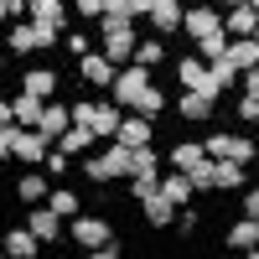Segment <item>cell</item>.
<instances>
[{"label": "cell", "mask_w": 259, "mask_h": 259, "mask_svg": "<svg viewBox=\"0 0 259 259\" xmlns=\"http://www.w3.org/2000/svg\"><path fill=\"white\" fill-rule=\"evenodd\" d=\"M73 16H83V21H99V16H104V0H73Z\"/></svg>", "instance_id": "40"}, {"label": "cell", "mask_w": 259, "mask_h": 259, "mask_svg": "<svg viewBox=\"0 0 259 259\" xmlns=\"http://www.w3.org/2000/svg\"><path fill=\"white\" fill-rule=\"evenodd\" d=\"M0 244H6L11 259H36V254H41V239H36L26 223H21V228H6V233H0Z\"/></svg>", "instance_id": "14"}, {"label": "cell", "mask_w": 259, "mask_h": 259, "mask_svg": "<svg viewBox=\"0 0 259 259\" xmlns=\"http://www.w3.org/2000/svg\"><path fill=\"white\" fill-rule=\"evenodd\" d=\"M171 68H177V83H182V89H197V94L223 99V89L212 83V73H207V62H202V57H177Z\"/></svg>", "instance_id": "4"}, {"label": "cell", "mask_w": 259, "mask_h": 259, "mask_svg": "<svg viewBox=\"0 0 259 259\" xmlns=\"http://www.w3.org/2000/svg\"><path fill=\"white\" fill-rule=\"evenodd\" d=\"M223 244H228L233 254H254V244H259V218H239V223L223 233Z\"/></svg>", "instance_id": "18"}, {"label": "cell", "mask_w": 259, "mask_h": 259, "mask_svg": "<svg viewBox=\"0 0 259 259\" xmlns=\"http://www.w3.org/2000/svg\"><path fill=\"white\" fill-rule=\"evenodd\" d=\"M104 21H135L130 0H104Z\"/></svg>", "instance_id": "38"}, {"label": "cell", "mask_w": 259, "mask_h": 259, "mask_svg": "<svg viewBox=\"0 0 259 259\" xmlns=\"http://www.w3.org/2000/svg\"><path fill=\"white\" fill-rule=\"evenodd\" d=\"M119 145H150L156 140V119L150 114H135V109H124V119H119V135H114Z\"/></svg>", "instance_id": "9"}, {"label": "cell", "mask_w": 259, "mask_h": 259, "mask_svg": "<svg viewBox=\"0 0 259 259\" xmlns=\"http://www.w3.org/2000/svg\"><path fill=\"white\" fill-rule=\"evenodd\" d=\"M73 124H89V130H94V104H89V99L73 104Z\"/></svg>", "instance_id": "42"}, {"label": "cell", "mask_w": 259, "mask_h": 259, "mask_svg": "<svg viewBox=\"0 0 259 259\" xmlns=\"http://www.w3.org/2000/svg\"><path fill=\"white\" fill-rule=\"evenodd\" d=\"M145 89H150V68H140V62H124V68L114 73V83H109V99L130 109V104H135Z\"/></svg>", "instance_id": "3"}, {"label": "cell", "mask_w": 259, "mask_h": 259, "mask_svg": "<svg viewBox=\"0 0 259 259\" xmlns=\"http://www.w3.org/2000/svg\"><path fill=\"white\" fill-rule=\"evenodd\" d=\"M68 233H73V244H83V249H99L104 239H114V228H109V218H94V212H78Z\"/></svg>", "instance_id": "7"}, {"label": "cell", "mask_w": 259, "mask_h": 259, "mask_svg": "<svg viewBox=\"0 0 259 259\" xmlns=\"http://www.w3.org/2000/svg\"><path fill=\"white\" fill-rule=\"evenodd\" d=\"M16 130H21V124H6V130H0V161L16 156Z\"/></svg>", "instance_id": "41"}, {"label": "cell", "mask_w": 259, "mask_h": 259, "mask_svg": "<svg viewBox=\"0 0 259 259\" xmlns=\"http://www.w3.org/2000/svg\"><path fill=\"white\" fill-rule=\"evenodd\" d=\"M83 166V177H89L94 187H109V182H119V177H130V145H109V150H99V156H94V150H89V161H78Z\"/></svg>", "instance_id": "1"}, {"label": "cell", "mask_w": 259, "mask_h": 259, "mask_svg": "<svg viewBox=\"0 0 259 259\" xmlns=\"http://www.w3.org/2000/svg\"><path fill=\"white\" fill-rule=\"evenodd\" d=\"M239 119L244 124H259V94H244L239 99Z\"/></svg>", "instance_id": "39"}, {"label": "cell", "mask_w": 259, "mask_h": 259, "mask_svg": "<svg viewBox=\"0 0 259 259\" xmlns=\"http://www.w3.org/2000/svg\"><path fill=\"white\" fill-rule=\"evenodd\" d=\"M197 57H202V62H212V57H228V31H212V36H202V41H197Z\"/></svg>", "instance_id": "34"}, {"label": "cell", "mask_w": 259, "mask_h": 259, "mask_svg": "<svg viewBox=\"0 0 259 259\" xmlns=\"http://www.w3.org/2000/svg\"><path fill=\"white\" fill-rule=\"evenodd\" d=\"M207 73H212V83H218L223 94L239 83V68H233V57H212V62H207Z\"/></svg>", "instance_id": "33"}, {"label": "cell", "mask_w": 259, "mask_h": 259, "mask_svg": "<svg viewBox=\"0 0 259 259\" xmlns=\"http://www.w3.org/2000/svg\"><path fill=\"white\" fill-rule=\"evenodd\" d=\"M0 21H11V16H6V0H0Z\"/></svg>", "instance_id": "48"}, {"label": "cell", "mask_w": 259, "mask_h": 259, "mask_svg": "<svg viewBox=\"0 0 259 259\" xmlns=\"http://www.w3.org/2000/svg\"><path fill=\"white\" fill-rule=\"evenodd\" d=\"M182 16H187V6H182V0H156L145 21L156 26V36H171V31H182Z\"/></svg>", "instance_id": "12"}, {"label": "cell", "mask_w": 259, "mask_h": 259, "mask_svg": "<svg viewBox=\"0 0 259 259\" xmlns=\"http://www.w3.org/2000/svg\"><path fill=\"white\" fill-rule=\"evenodd\" d=\"M0 73H6V52H0Z\"/></svg>", "instance_id": "49"}, {"label": "cell", "mask_w": 259, "mask_h": 259, "mask_svg": "<svg viewBox=\"0 0 259 259\" xmlns=\"http://www.w3.org/2000/svg\"><path fill=\"white\" fill-rule=\"evenodd\" d=\"M239 207H244V218H259V187L244 192V202H239Z\"/></svg>", "instance_id": "43"}, {"label": "cell", "mask_w": 259, "mask_h": 259, "mask_svg": "<svg viewBox=\"0 0 259 259\" xmlns=\"http://www.w3.org/2000/svg\"><path fill=\"white\" fill-rule=\"evenodd\" d=\"M62 47H68L73 57H83V52H94V36L89 31H62Z\"/></svg>", "instance_id": "36"}, {"label": "cell", "mask_w": 259, "mask_h": 259, "mask_svg": "<svg viewBox=\"0 0 259 259\" xmlns=\"http://www.w3.org/2000/svg\"><path fill=\"white\" fill-rule=\"evenodd\" d=\"M47 207L57 212V218H68V223H73L83 202H78V192H68V187H52V192H47Z\"/></svg>", "instance_id": "30"}, {"label": "cell", "mask_w": 259, "mask_h": 259, "mask_svg": "<svg viewBox=\"0 0 259 259\" xmlns=\"http://www.w3.org/2000/svg\"><path fill=\"white\" fill-rule=\"evenodd\" d=\"M68 124H73V104H57V99H47V109H41V124H36V130H41L47 140H57Z\"/></svg>", "instance_id": "19"}, {"label": "cell", "mask_w": 259, "mask_h": 259, "mask_svg": "<svg viewBox=\"0 0 259 259\" xmlns=\"http://www.w3.org/2000/svg\"><path fill=\"white\" fill-rule=\"evenodd\" d=\"M202 156H207V150H202V140H177V145H171V156H166V161L177 166V171H192V166H197Z\"/></svg>", "instance_id": "27"}, {"label": "cell", "mask_w": 259, "mask_h": 259, "mask_svg": "<svg viewBox=\"0 0 259 259\" xmlns=\"http://www.w3.org/2000/svg\"><path fill=\"white\" fill-rule=\"evenodd\" d=\"M254 21H259L254 6H233V11L223 16V26H228V36H254Z\"/></svg>", "instance_id": "28"}, {"label": "cell", "mask_w": 259, "mask_h": 259, "mask_svg": "<svg viewBox=\"0 0 259 259\" xmlns=\"http://www.w3.org/2000/svg\"><path fill=\"white\" fill-rule=\"evenodd\" d=\"M244 6H254V11H259V0H244Z\"/></svg>", "instance_id": "50"}, {"label": "cell", "mask_w": 259, "mask_h": 259, "mask_svg": "<svg viewBox=\"0 0 259 259\" xmlns=\"http://www.w3.org/2000/svg\"><path fill=\"white\" fill-rule=\"evenodd\" d=\"M26 21H36L41 31H68L73 6H68V0H31V6H26Z\"/></svg>", "instance_id": "5"}, {"label": "cell", "mask_w": 259, "mask_h": 259, "mask_svg": "<svg viewBox=\"0 0 259 259\" xmlns=\"http://www.w3.org/2000/svg\"><path fill=\"white\" fill-rule=\"evenodd\" d=\"M47 135L41 130H16V161H26V166H41L47 161Z\"/></svg>", "instance_id": "15"}, {"label": "cell", "mask_w": 259, "mask_h": 259, "mask_svg": "<svg viewBox=\"0 0 259 259\" xmlns=\"http://www.w3.org/2000/svg\"><path fill=\"white\" fill-rule=\"evenodd\" d=\"M212 6H223V11H233V6H244V0H212Z\"/></svg>", "instance_id": "47"}, {"label": "cell", "mask_w": 259, "mask_h": 259, "mask_svg": "<svg viewBox=\"0 0 259 259\" xmlns=\"http://www.w3.org/2000/svg\"><path fill=\"white\" fill-rule=\"evenodd\" d=\"M47 192H52V187H47V171L31 166V171H21V177H16V197H21V202H47Z\"/></svg>", "instance_id": "23"}, {"label": "cell", "mask_w": 259, "mask_h": 259, "mask_svg": "<svg viewBox=\"0 0 259 259\" xmlns=\"http://www.w3.org/2000/svg\"><path fill=\"white\" fill-rule=\"evenodd\" d=\"M119 119H124V104H114V99H99L94 104V135L99 140H114L119 135Z\"/></svg>", "instance_id": "16"}, {"label": "cell", "mask_w": 259, "mask_h": 259, "mask_svg": "<svg viewBox=\"0 0 259 259\" xmlns=\"http://www.w3.org/2000/svg\"><path fill=\"white\" fill-rule=\"evenodd\" d=\"M140 212H145V223H150V228H171V223H177V202H171L166 192L145 197V202H140Z\"/></svg>", "instance_id": "21"}, {"label": "cell", "mask_w": 259, "mask_h": 259, "mask_svg": "<svg viewBox=\"0 0 259 259\" xmlns=\"http://www.w3.org/2000/svg\"><path fill=\"white\" fill-rule=\"evenodd\" d=\"M6 124H16V114H11V99H0V130Z\"/></svg>", "instance_id": "46"}, {"label": "cell", "mask_w": 259, "mask_h": 259, "mask_svg": "<svg viewBox=\"0 0 259 259\" xmlns=\"http://www.w3.org/2000/svg\"><path fill=\"white\" fill-rule=\"evenodd\" d=\"M21 94L52 99V94H57V73H52V68H26V73H21Z\"/></svg>", "instance_id": "25"}, {"label": "cell", "mask_w": 259, "mask_h": 259, "mask_svg": "<svg viewBox=\"0 0 259 259\" xmlns=\"http://www.w3.org/2000/svg\"><path fill=\"white\" fill-rule=\"evenodd\" d=\"M78 73H83V83H89V89H109L119 68H114L104 52H83V57H78Z\"/></svg>", "instance_id": "10"}, {"label": "cell", "mask_w": 259, "mask_h": 259, "mask_svg": "<svg viewBox=\"0 0 259 259\" xmlns=\"http://www.w3.org/2000/svg\"><path fill=\"white\" fill-rule=\"evenodd\" d=\"M94 140H99V135H94L89 124H68V130L57 135V150H68V156H89Z\"/></svg>", "instance_id": "24"}, {"label": "cell", "mask_w": 259, "mask_h": 259, "mask_svg": "<svg viewBox=\"0 0 259 259\" xmlns=\"http://www.w3.org/2000/svg\"><path fill=\"white\" fill-rule=\"evenodd\" d=\"M6 52H16V57H26V52H41V26H36V21H11Z\"/></svg>", "instance_id": "13"}, {"label": "cell", "mask_w": 259, "mask_h": 259, "mask_svg": "<svg viewBox=\"0 0 259 259\" xmlns=\"http://www.w3.org/2000/svg\"><path fill=\"white\" fill-rule=\"evenodd\" d=\"M161 192H166V197L177 202V207H187L192 197H197V187H192V177H187V171H177V166H166V171H161Z\"/></svg>", "instance_id": "17"}, {"label": "cell", "mask_w": 259, "mask_h": 259, "mask_svg": "<svg viewBox=\"0 0 259 259\" xmlns=\"http://www.w3.org/2000/svg\"><path fill=\"white\" fill-rule=\"evenodd\" d=\"M182 31H187L192 41H202V36H212V31H228V26H223V11L207 0V6H192V11L182 16Z\"/></svg>", "instance_id": "6"}, {"label": "cell", "mask_w": 259, "mask_h": 259, "mask_svg": "<svg viewBox=\"0 0 259 259\" xmlns=\"http://www.w3.org/2000/svg\"><path fill=\"white\" fill-rule=\"evenodd\" d=\"M228 57H233V68H254L259 62V36H228Z\"/></svg>", "instance_id": "26"}, {"label": "cell", "mask_w": 259, "mask_h": 259, "mask_svg": "<svg viewBox=\"0 0 259 259\" xmlns=\"http://www.w3.org/2000/svg\"><path fill=\"white\" fill-rule=\"evenodd\" d=\"M254 36H259V21H254Z\"/></svg>", "instance_id": "51"}, {"label": "cell", "mask_w": 259, "mask_h": 259, "mask_svg": "<svg viewBox=\"0 0 259 259\" xmlns=\"http://www.w3.org/2000/svg\"><path fill=\"white\" fill-rule=\"evenodd\" d=\"M41 109H47V99H36V94H16L11 99V114H16L21 130H36L41 124Z\"/></svg>", "instance_id": "22"}, {"label": "cell", "mask_w": 259, "mask_h": 259, "mask_svg": "<svg viewBox=\"0 0 259 259\" xmlns=\"http://www.w3.org/2000/svg\"><path fill=\"white\" fill-rule=\"evenodd\" d=\"M26 228L36 233L41 244H57V239H62V218H57V212H52L47 202H31V212H26Z\"/></svg>", "instance_id": "11"}, {"label": "cell", "mask_w": 259, "mask_h": 259, "mask_svg": "<svg viewBox=\"0 0 259 259\" xmlns=\"http://www.w3.org/2000/svg\"><path fill=\"white\" fill-rule=\"evenodd\" d=\"M156 192H161V171H135V177H130V197L135 202L156 197Z\"/></svg>", "instance_id": "31"}, {"label": "cell", "mask_w": 259, "mask_h": 259, "mask_svg": "<svg viewBox=\"0 0 259 259\" xmlns=\"http://www.w3.org/2000/svg\"><path fill=\"white\" fill-rule=\"evenodd\" d=\"M212 109H218V99L197 94V89H182V99H177V119H187V124H207Z\"/></svg>", "instance_id": "8"}, {"label": "cell", "mask_w": 259, "mask_h": 259, "mask_svg": "<svg viewBox=\"0 0 259 259\" xmlns=\"http://www.w3.org/2000/svg\"><path fill=\"white\" fill-rule=\"evenodd\" d=\"M130 62H140V68H150V73H156L161 62H166V47H161L156 36H140V41H135V57H130Z\"/></svg>", "instance_id": "29"}, {"label": "cell", "mask_w": 259, "mask_h": 259, "mask_svg": "<svg viewBox=\"0 0 259 259\" xmlns=\"http://www.w3.org/2000/svg\"><path fill=\"white\" fill-rule=\"evenodd\" d=\"M68 166H73V156H68V150H47V161H41V171H47L52 182H57V177H62Z\"/></svg>", "instance_id": "37"}, {"label": "cell", "mask_w": 259, "mask_h": 259, "mask_svg": "<svg viewBox=\"0 0 259 259\" xmlns=\"http://www.w3.org/2000/svg\"><path fill=\"white\" fill-rule=\"evenodd\" d=\"M130 109H135V114H150V119H156V114H166V94L156 89V83H150V89L135 99V104H130Z\"/></svg>", "instance_id": "32"}, {"label": "cell", "mask_w": 259, "mask_h": 259, "mask_svg": "<svg viewBox=\"0 0 259 259\" xmlns=\"http://www.w3.org/2000/svg\"><path fill=\"white\" fill-rule=\"evenodd\" d=\"M239 83H244V94H259V62H254V68H244V73H239Z\"/></svg>", "instance_id": "44"}, {"label": "cell", "mask_w": 259, "mask_h": 259, "mask_svg": "<svg viewBox=\"0 0 259 259\" xmlns=\"http://www.w3.org/2000/svg\"><path fill=\"white\" fill-rule=\"evenodd\" d=\"M207 156H218V161H259V140L254 135H228V130H212V135L202 140Z\"/></svg>", "instance_id": "2"}, {"label": "cell", "mask_w": 259, "mask_h": 259, "mask_svg": "<svg viewBox=\"0 0 259 259\" xmlns=\"http://www.w3.org/2000/svg\"><path fill=\"white\" fill-rule=\"evenodd\" d=\"M187 177H192V187H197V197H202V192H212V156H202Z\"/></svg>", "instance_id": "35"}, {"label": "cell", "mask_w": 259, "mask_h": 259, "mask_svg": "<svg viewBox=\"0 0 259 259\" xmlns=\"http://www.w3.org/2000/svg\"><path fill=\"white\" fill-rule=\"evenodd\" d=\"M212 192H244V161H218L212 156Z\"/></svg>", "instance_id": "20"}, {"label": "cell", "mask_w": 259, "mask_h": 259, "mask_svg": "<svg viewBox=\"0 0 259 259\" xmlns=\"http://www.w3.org/2000/svg\"><path fill=\"white\" fill-rule=\"evenodd\" d=\"M150 6H156V0H130V11H135V21H140V16H150Z\"/></svg>", "instance_id": "45"}]
</instances>
